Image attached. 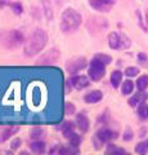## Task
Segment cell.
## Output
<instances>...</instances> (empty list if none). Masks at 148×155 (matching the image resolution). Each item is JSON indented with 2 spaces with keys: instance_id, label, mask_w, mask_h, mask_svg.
Returning <instances> with one entry per match:
<instances>
[{
  "instance_id": "obj_23",
  "label": "cell",
  "mask_w": 148,
  "mask_h": 155,
  "mask_svg": "<svg viewBox=\"0 0 148 155\" xmlns=\"http://www.w3.org/2000/svg\"><path fill=\"white\" fill-rule=\"evenodd\" d=\"M74 128H75V124L71 123V122L66 123V124L63 125V128H62V132H63V134H65L66 138L68 137V134H71V133L74 132Z\"/></svg>"
},
{
  "instance_id": "obj_27",
  "label": "cell",
  "mask_w": 148,
  "mask_h": 155,
  "mask_svg": "<svg viewBox=\"0 0 148 155\" xmlns=\"http://www.w3.org/2000/svg\"><path fill=\"white\" fill-rule=\"evenodd\" d=\"M65 109H66V114L67 115H72L75 113V106H74V104H71V102H66Z\"/></svg>"
},
{
  "instance_id": "obj_3",
  "label": "cell",
  "mask_w": 148,
  "mask_h": 155,
  "mask_svg": "<svg viewBox=\"0 0 148 155\" xmlns=\"http://www.w3.org/2000/svg\"><path fill=\"white\" fill-rule=\"evenodd\" d=\"M108 44H109V48H112L115 51L128 49L130 47V39L120 32H111L108 36Z\"/></svg>"
},
{
  "instance_id": "obj_32",
  "label": "cell",
  "mask_w": 148,
  "mask_h": 155,
  "mask_svg": "<svg viewBox=\"0 0 148 155\" xmlns=\"http://www.w3.org/2000/svg\"><path fill=\"white\" fill-rule=\"evenodd\" d=\"M138 60H139V62H142V64H146L147 62V56L144 54V53H139V54H138Z\"/></svg>"
},
{
  "instance_id": "obj_29",
  "label": "cell",
  "mask_w": 148,
  "mask_h": 155,
  "mask_svg": "<svg viewBox=\"0 0 148 155\" xmlns=\"http://www.w3.org/2000/svg\"><path fill=\"white\" fill-rule=\"evenodd\" d=\"M11 7H12V9L14 11V13H17V14H21L22 13V5L20 3H13V4H11Z\"/></svg>"
},
{
  "instance_id": "obj_19",
  "label": "cell",
  "mask_w": 148,
  "mask_h": 155,
  "mask_svg": "<svg viewBox=\"0 0 148 155\" xmlns=\"http://www.w3.org/2000/svg\"><path fill=\"white\" fill-rule=\"evenodd\" d=\"M41 4H43V8H44V12L46 14V17L50 19L52 17H53V11H52L50 0H41Z\"/></svg>"
},
{
  "instance_id": "obj_1",
  "label": "cell",
  "mask_w": 148,
  "mask_h": 155,
  "mask_svg": "<svg viewBox=\"0 0 148 155\" xmlns=\"http://www.w3.org/2000/svg\"><path fill=\"white\" fill-rule=\"evenodd\" d=\"M46 43H48V34L44 30L37 28V30L32 31L25 43V54L30 57L36 56L37 53L44 49Z\"/></svg>"
},
{
  "instance_id": "obj_25",
  "label": "cell",
  "mask_w": 148,
  "mask_h": 155,
  "mask_svg": "<svg viewBox=\"0 0 148 155\" xmlns=\"http://www.w3.org/2000/svg\"><path fill=\"white\" fill-rule=\"evenodd\" d=\"M16 132H18V128H9V129H5L3 133V141H7V140L11 137L12 134H14Z\"/></svg>"
},
{
  "instance_id": "obj_10",
  "label": "cell",
  "mask_w": 148,
  "mask_h": 155,
  "mask_svg": "<svg viewBox=\"0 0 148 155\" xmlns=\"http://www.w3.org/2000/svg\"><path fill=\"white\" fill-rule=\"evenodd\" d=\"M71 83H72V85L76 89H84L90 84V81L87 76L81 75V76H74L72 79H71Z\"/></svg>"
},
{
  "instance_id": "obj_20",
  "label": "cell",
  "mask_w": 148,
  "mask_h": 155,
  "mask_svg": "<svg viewBox=\"0 0 148 155\" xmlns=\"http://www.w3.org/2000/svg\"><path fill=\"white\" fill-rule=\"evenodd\" d=\"M137 87L139 91H146V88L148 87V76L147 75L140 76L139 79L137 80Z\"/></svg>"
},
{
  "instance_id": "obj_12",
  "label": "cell",
  "mask_w": 148,
  "mask_h": 155,
  "mask_svg": "<svg viewBox=\"0 0 148 155\" xmlns=\"http://www.w3.org/2000/svg\"><path fill=\"white\" fill-rule=\"evenodd\" d=\"M76 124H77L79 129L81 132H88L89 129V120L85 114H79L76 116Z\"/></svg>"
},
{
  "instance_id": "obj_4",
  "label": "cell",
  "mask_w": 148,
  "mask_h": 155,
  "mask_svg": "<svg viewBox=\"0 0 148 155\" xmlns=\"http://www.w3.org/2000/svg\"><path fill=\"white\" fill-rule=\"evenodd\" d=\"M104 74H106V65L94 57L88 69V75L90 78V80L99 81L104 76Z\"/></svg>"
},
{
  "instance_id": "obj_28",
  "label": "cell",
  "mask_w": 148,
  "mask_h": 155,
  "mask_svg": "<svg viewBox=\"0 0 148 155\" xmlns=\"http://www.w3.org/2000/svg\"><path fill=\"white\" fill-rule=\"evenodd\" d=\"M41 134H43V129L41 128H35L31 132V138L32 140H39V137H40Z\"/></svg>"
},
{
  "instance_id": "obj_5",
  "label": "cell",
  "mask_w": 148,
  "mask_h": 155,
  "mask_svg": "<svg viewBox=\"0 0 148 155\" xmlns=\"http://www.w3.org/2000/svg\"><path fill=\"white\" fill-rule=\"evenodd\" d=\"M59 56H61V52L57 49V48H52V49H49L46 53H44L43 56H40L39 58H37L35 64L40 65V66L53 65V64H55V62L59 60Z\"/></svg>"
},
{
  "instance_id": "obj_33",
  "label": "cell",
  "mask_w": 148,
  "mask_h": 155,
  "mask_svg": "<svg viewBox=\"0 0 148 155\" xmlns=\"http://www.w3.org/2000/svg\"><path fill=\"white\" fill-rule=\"evenodd\" d=\"M146 19H147V25H148V9H147V13H146Z\"/></svg>"
},
{
  "instance_id": "obj_18",
  "label": "cell",
  "mask_w": 148,
  "mask_h": 155,
  "mask_svg": "<svg viewBox=\"0 0 148 155\" xmlns=\"http://www.w3.org/2000/svg\"><path fill=\"white\" fill-rule=\"evenodd\" d=\"M68 141H70V145H72V146H76V147H79V145L81 143V137L77 134V133H75L72 132L71 134H68Z\"/></svg>"
},
{
  "instance_id": "obj_13",
  "label": "cell",
  "mask_w": 148,
  "mask_h": 155,
  "mask_svg": "<svg viewBox=\"0 0 148 155\" xmlns=\"http://www.w3.org/2000/svg\"><path fill=\"white\" fill-rule=\"evenodd\" d=\"M147 97H148V94L146 93L144 91H139L138 93H135L130 100H129V104H130L131 106H135L138 102H140V104L144 102V101L147 100Z\"/></svg>"
},
{
  "instance_id": "obj_21",
  "label": "cell",
  "mask_w": 148,
  "mask_h": 155,
  "mask_svg": "<svg viewBox=\"0 0 148 155\" xmlns=\"http://www.w3.org/2000/svg\"><path fill=\"white\" fill-rule=\"evenodd\" d=\"M138 115L142 119H148V106L144 102L139 104V106H138Z\"/></svg>"
},
{
  "instance_id": "obj_16",
  "label": "cell",
  "mask_w": 148,
  "mask_h": 155,
  "mask_svg": "<svg viewBox=\"0 0 148 155\" xmlns=\"http://www.w3.org/2000/svg\"><path fill=\"white\" fill-rule=\"evenodd\" d=\"M106 154L122 155V154H125V150L121 149V147H117L116 145H108V146H107V150H106Z\"/></svg>"
},
{
  "instance_id": "obj_30",
  "label": "cell",
  "mask_w": 148,
  "mask_h": 155,
  "mask_svg": "<svg viewBox=\"0 0 148 155\" xmlns=\"http://www.w3.org/2000/svg\"><path fill=\"white\" fill-rule=\"evenodd\" d=\"M133 138V132H131V129H126L125 130V133H124V140L125 141H130V140Z\"/></svg>"
},
{
  "instance_id": "obj_11",
  "label": "cell",
  "mask_w": 148,
  "mask_h": 155,
  "mask_svg": "<svg viewBox=\"0 0 148 155\" xmlns=\"http://www.w3.org/2000/svg\"><path fill=\"white\" fill-rule=\"evenodd\" d=\"M102 97H103V94L101 91H93V92H90V93L85 94L84 101L87 104H97L102 100Z\"/></svg>"
},
{
  "instance_id": "obj_17",
  "label": "cell",
  "mask_w": 148,
  "mask_h": 155,
  "mask_svg": "<svg viewBox=\"0 0 148 155\" xmlns=\"http://www.w3.org/2000/svg\"><path fill=\"white\" fill-rule=\"evenodd\" d=\"M122 94H130L133 91H134V83H133L131 80H126V81H124V84H122Z\"/></svg>"
},
{
  "instance_id": "obj_24",
  "label": "cell",
  "mask_w": 148,
  "mask_h": 155,
  "mask_svg": "<svg viewBox=\"0 0 148 155\" xmlns=\"http://www.w3.org/2000/svg\"><path fill=\"white\" fill-rule=\"evenodd\" d=\"M97 60H99L101 62H103L104 65H108V64H111L112 62V58L109 57L108 54H103V53H98V54H95L94 56Z\"/></svg>"
},
{
  "instance_id": "obj_14",
  "label": "cell",
  "mask_w": 148,
  "mask_h": 155,
  "mask_svg": "<svg viewBox=\"0 0 148 155\" xmlns=\"http://www.w3.org/2000/svg\"><path fill=\"white\" fill-rule=\"evenodd\" d=\"M31 150L34 154H44L45 150H46V146L43 141H39V140H37V141H34L31 143Z\"/></svg>"
},
{
  "instance_id": "obj_9",
  "label": "cell",
  "mask_w": 148,
  "mask_h": 155,
  "mask_svg": "<svg viewBox=\"0 0 148 155\" xmlns=\"http://www.w3.org/2000/svg\"><path fill=\"white\" fill-rule=\"evenodd\" d=\"M87 66V60L84 57H76L74 60H71L70 62H67V71L70 74H75L80 70H83L84 67Z\"/></svg>"
},
{
  "instance_id": "obj_31",
  "label": "cell",
  "mask_w": 148,
  "mask_h": 155,
  "mask_svg": "<svg viewBox=\"0 0 148 155\" xmlns=\"http://www.w3.org/2000/svg\"><path fill=\"white\" fill-rule=\"evenodd\" d=\"M21 143H22V141L20 138H17V140H14V141L11 143V147H12V150H16V149H18L21 146Z\"/></svg>"
},
{
  "instance_id": "obj_22",
  "label": "cell",
  "mask_w": 148,
  "mask_h": 155,
  "mask_svg": "<svg viewBox=\"0 0 148 155\" xmlns=\"http://www.w3.org/2000/svg\"><path fill=\"white\" fill-rule=\"evenodd\" d=\"M148 151V140L139 142L135 146V153L137 154H146Z\"/></svg>"
},
{
  "instance_id": "obj_7",
  "label": "cell",
  "mask_w": 148,
  "mask_h": 155,
  "mask_svg": "<svg viewBox=\"0 0 148 155\" xmlns=\"http://www.w3.org/2000/svg\"><path fill=\"white\" fill-rule=\"evenodd\" d=\"M22 41H23V34L17 30L9 31L7 34V36H4V40H3L4 45H7L9 48H14V47L20 45Z\"/></svg>"
},
{
  "instance_id": "obj_2",
  "label": "cell",
  "mask_w": 148,
  "mask_h": 155,
  "mask_svg": "<svg viewBox=\"0 0 148 155\" xmlns=\"http://www.w3.org/2000/svg\"><path fill=\"white\" fill-rule=\"evenodd\" d=\"M81 25V16L72 8H67L62 13L61 18V30L63 32H74Z\"/></svg>"
},
{
  "instance_id": "obj_6",
  "label": "cell",
  "mask_w": 148,
  "mask_h": 155,
  "mask_svg": "<svg viewBox=\"0 0 148 155\" xmlns=\"http://www.w3.org/2000/svg\"><path fill=\"white\" fill-rule=\"evenodd\" d=\"M116 133H113L111 129H108V128H102V129H99L97 134H95V137H94V143H95V147L99 149L102 146V145L104 142H107L109 141V140H112L116 137Z\"/></svg>"
},
{
  "instance_id": "obj_26",
  "label": "cell",
  "mask_w": 148,
  "mask_h": 155,
  "mask_svg": "<svg viewBox=\"0 0 148 155\" xmlns=\"http://www.w3.org/2000/svg\"><path fill=\"white\" fill-rule=\"evenodd\" d=\"M125 74L129 78H133V76H135V75L139 74V70H138L137 67H128L126 71H125Z\"/></svg>"
},
{
  "instance_id": "obj_15",
  "label": "cell",
  "mask_w": 148,
  "mask_h": 155,
  "mask_svg": "<svg viewBox=\"0 0 148 155\" xmlns=\"http://www.w3.org/2000/svg\"><path fill=\"white\" fill-rule=\"evenodd\" d=\"M121 79H122V74L121 71H113L111 74V84L113 85V88H117L121 83Z\"/></svg>"
},
{
  "instance_id": "obj_8",
  "label": "cell",
  "mask_w": 148,
  "mask_h": 155,
  "mask_svg": "<svg viewBox=\"0 0 148 155\" xmlns=\"http://www.w3.org/2000/svg\"><path fill=\"white\" fill-rule=\"evenodd\" d=\"M89 5L97 12H108L113 7V0H88Z\"/></svg>"
}]
</instances>
